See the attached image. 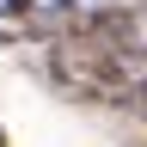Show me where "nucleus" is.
I'll return each mask as SVG.
<instances>
[{
  "mask_svg": "<svg viewBox=\"0 0 147 147\" xmlns=\"http://www.w3.org/2000/svg\"><path fill=\"white\" fill-rule=\"evenodd\" d=\"M49 67L74 98H92V104H129V67L110 55L104 43H92L86 31H67L49 43Z\"/></svg>",
  "mask_w": 147,
  "mask_h": 147,
  "instance_id": "1",
  "label": "nucleus"
},
{
  "mask_svg": "<svg viewBox=\"0 0 147 147\" xmlns=\"http://www.w3.org/2000/svg\"><path fill=\"white\" fill-rule=\"evenodd\" d=\"M80 31L92 37V43H104L123 67L147 61V0H135V6H104V12H86V25H80Z\"/></svg>",
  "mask_w": 147,
  "mask_h": 147,
  "instance_id": "2",
  "label": "nucleus"
},
{
  "mask_svg": "<svg viewBox=\"0 0 147 147\" xmlns=\"http://www.w3.org/2000/svg\"><path fill=\"white\" fill-rule=\"evenodd\" d=\"M0 147H6V129H0Z\"/></svg>",
  "mask_w": 147,
  "mask_h": 147,
  "instance_id": "5",
  "label": "nucleus"
},
{
  "mask_svg": "<svg viewBox=\"0 0 147 147\" xmlns=\"http://www.w3.org/2000/svg\"><path fill=\"white\" fill-rule=\"evenodd\" d=\"M129 110H141V117H147V80H141V86H129Z\"/></svg>",
  "mask_w": 147,
  "mask_h": 147,
  "instance_id": "4",
  "label": "nucleus"
},
{
  "mask_svg": "<svg viewBox=\"0 0 147 147\" xmlns=\"http://www.w3.org/2000/svg\"><path fill=\"white\" fill-rule=\"evenodd\" d=\"M25 25H31V0H0V37H6V43H18V37H25Z\"/></svg>",
  "mask_w": 147,
  "mask_h": 147,
  "instance_id": "3",
  "label": "nucleus"
}]
</instances>
